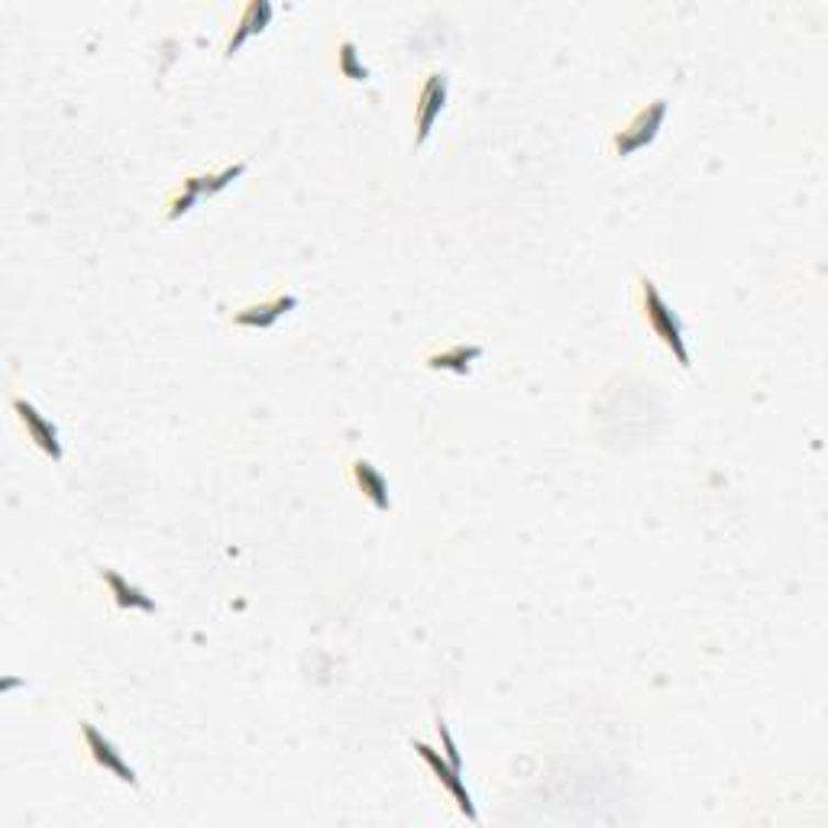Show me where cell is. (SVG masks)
I'll use <instances>...</instances> for the list:
<instances>
[{
	"label": "cell",
	"mask_w": 828,
	"mask_h": 828,
	"mask_svg": "<svg viewBox=\"0 0 828 828\" xmlns=\"http://www.w3.org/2000/svg\"><path fill=\"white\" fill-rule=\"evenodd\" d=\"M635 298H638V311L645 317V324L651 327V334L670 350V356L690 369V350H686V340H683V321L673 314V307L663 301V295L657 292L653 279L641 276L638 286H635Z\"/></svg>",
	"instance_id": "obj_1"
},
{
	"label": "cell",
	"mask_w": 828,
	"mask_h": 828,
	"mask_svg": "<svg viewBox=\"0 0 828 828\" xmlns=\"http://www.w3.org/2000/svg\"><path fill=\"white\" fill-rule=\"evenodd\" d=\"M667 108H670V101H667V98H657L651 104L638 108L622 126H615L612 136H608L612 156L625 159V156H631V153L651 146L653 139H657V133H660V126H663V120H667Z\"/></svg>",
	"instance_id": "obj_2"
},
{
	"label": "cell",
	"mask_w": 828,
	"mask_h": 828,
	"mask_svg": "<svg viewBox=\"0 0 828 828\" xmlns=\"http://www.w3.org/2000/svg\"><path fill=\"white\" fill-rule=\"evenodd\" d=\"M447 75L444 71H427L417 88L414 101V146H424L427 136L434 133V123L447 108Z\"/></svg>",
	"instance_id": "obj_3"
},
{
	"label": "cell",
	"mask_w": 828,
	"mask_h": 828,
	"mask_svg": "<svg viewBox=\"0 0 828 828\" xmlns=\"http://www.w3.org/2000/svg\"><path fill=\"white\" fill-rule=\"evenodd\" d=\"M78 735H81L85 754H88V761H91L94 768L104 770V773H114L120 783H130V786H136V783H139V780H136V770L123 761V754L118 751V745H114L111 738H104V735H101L91 721H78Z\"/></svg>",
	"instance_id": "obj_4"
},
{
	"label": "cell",
	"mask_w": 828,
	"mask_h": 828,
	"mask_svg": "<svg viewBox=\"0 0 828 828\" xmlns=\"http://www.w3.org/2000/svg\"><path fill=\"white\" fill-rule=\"evenodd\" d=\"M10 405H13V414H16V421H20V427L26 430V437L33 440V447H40L53 463H59L61 460V440H59V427L46 417V414L40 412L33 402H26L23 395H13L10 399Z\"/></svg>",
	"instance_id": "obj_5"
},
{
	"label": "cell",
	"mask_w": 828,
	"mask_h": 828,
	"mask_svg": "<svg viewBox=\"0 0 828 828\" xmlns=\"http://www.w3.org/2000/svg\"><path fill=\"white\" fill-rule=\"evenodd\" d=\"M414 751H417V758L427 764V768L434 770V776H437V783L454 796V803H457V809L470 819V823H479V816H475V806H473V796H470V790H467V783H463V776H460V770L450 768V761L447 758H440V751H434L430 745H424V741H414Z\"/></svg>",
	"instance_id": "obj_6"
},
{
	"label": "cell",
	"mask_w": 828,
	"mask_h": 828,
	"mask_svg": "<svg viewBox=\"0 0 828 828\" xmlns=\"http://www.w3.org/2000/svg\"><path fill=\"white\" fill-rule=\"evenodd\" d=\"M295 307L298 295H292V292H276V295L262 298V301H249V304L237 307L231 314V324L234 327H249V331H266V327H272L279 317H286Z\"/></svg>",
	"instance_id": "obj_7"
},
{
	"label": "cell",
	"mask_w": 828,
	"mask_h": 828,
	"mask_svg": "<svg viewBox=\"0 0 828 828\" xmlns=\"http://www.w3.org/2000/svg\"><path fill=\"white\" fill-rule=\"evenodd\" d=\"M347 473H350V482L356 485V492H359L376 512H389V508H392L389 482H385V475L379 473V467H372V460L354 457V460L347 463Z\"/></svg>",
	"instance_id": "obj_8"
},
{
	"label": "cell",
	"mask_w": 828,
	"mask_h": 828,
	"mask_svg": "<svg viewBox=\"0 0 828 828\" xmlns=\"http://www.w3.org/2000/svg\"><path fill=\"white\" fill-rule=\"evenodd\" d=\"M269 20H272V3H269V0H249V3L239 10L237 23L231 26L227 40H224V56L231 59L249 36H259V33L269 26Z\"/></svg>",
	"instance_id": "obj_9"
},
{
	"label": "cell",
	"mask_w": 828,
	"mask_h": 828,
	"mask_svg": "<svg viewBox=\"0 0 828 828\" xmlns=\"http://www.w3.org/2000/svg\"><path fill=\"white\" fill-rule=\"evenodd\" d=\"M98 577H101V583L108 586V592H111V598H114L118 608H126V612H130V608H133V612H156V602L139 590V586H133L130 580H123L114 567H98Z\"/></svg>",
	"instance_id": "obj_10"
},
{
	"label": "cell",
	"mask_w": 828,
	"mask_h": 828,
	"mask_svg": "<svg viewBox=\"0 0 828 828\" xmlns=\"http://www.w3.org/2000/svg\"><path fill=\"white\" fill-rule=\"evenodd\" d=\"M482 356V347L479 344H450V347H440L434 354H427V366L430 369H444V372H457V376H467L470 366Z\"/></svg>",
	"instance_id": "obj_11"
},
{
	"label": "cell",
	"mask_w": 828,
	"mask_h": 828,
	"mask_svg": "<svg viewBox=\"0 0 828 828\" xmlns=\"http://www.w3.org/2000/svg\"><path fill=\"white\" fill-rule=\"evenodd\" d=\"M201 201V188H198V181L194 176H184L178 181L176 188L169 191V198H166V204H163V221H178V217H184L194 204Z\"/></svg>",
	"instance_id": "obj_12"
},
{
	"label": "cell",
	"mask_w": 828,
	"mask_h": 828,
	"mask_svg": "<svg viewBox=\"0 0 828 828\" xmlns=\"http://www.w3.org/2000/svg\"><path fill=\"white\" fill-rule=\"evenodd\" d=\"M246 159L243 163H234V166H224V169H217V172H198L194 181H198V188H201V198H211V194H217V191H224L231 181H237L243 172H246Z\"/></svg>",
	"instance_id": "obj_13"
},
{
	"label": "cell",
	"mask_w": 828,
	"mask_h": 828,
	"mask_svg": "<svg viewBox=\"0 0 828 828\" xmlns=\"http://www.w3.org/2000/svg\"><path fill=\"white\" fill-rule=\"evenodd\" d=\"M337 71L347 78V81H366L369 78V68L359 59V49H356L354 40H340L337 43Z\"/></svg>",
	"instance_id": "obj_14"
},
{
	"label": "cell",
	"mask_w": 828,
	"mask_h": 828,
	"mask_svg": "<svg viewBox=\"0 0 828 828\" xmlns=\"http://www.w3.org/2000/svg\"><path fill=\"white\" fill-rule=\"evenodd\" d=\"M437 731H440V741H444V758L450 761V768H457L463 773V764H460V754H457V745H454V738H450V731H447V725L444 721H437Z\"/></svg>",
	"instance_id": "obj_15"
}]
</instances>
